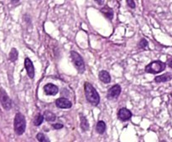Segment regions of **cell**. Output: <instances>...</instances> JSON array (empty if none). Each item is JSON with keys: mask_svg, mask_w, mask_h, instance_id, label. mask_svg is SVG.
<instances>
[{"mask_svg": "<svg viewBox=\"0 0 172 142\" xmlns=\"http://www.w3.org/2000/svg\"><path fill=\"white\" fill-rule=\"evenodd\" d=\"M53 127H54L55 130H59V129L63 128V125H62V124H55V125H53Z\"/></svg>", "mask_w": 172, "mask_h": 142, "instance_id": "cell-22", "label": "cell"}, {"mask_svg": "<svg viewBox=\"0 0 172 142\" xmlns=\"http://www.w3.org/2000/svg\"><path fill=\"white\" fill-rule=\"evenodd\" d=\"M20 0H11V2L13 3V4H16V3H18Z\"/></svg>", "mask_w": 172, "mask_h": 142, "instance_id": "cell-25", "label": "cell"}, {"mask_svg": "<svg viewBox=\"0 0 172 142\" xmlns=\"http://www.w3.org/2000/svg\"><path fill=\"white\" fill-rule=\"evenodd\" d=\"M96 130L99 134H103L106 130V124L103 120H100L97 124V126H96Z\"/></svg>", "mask_w": 172, "mask_h": 142, "instance_id": "cell-14", "label": "cell"}, {"mask_svg": "<svg viewBox=\"0 0 172 142\" xmlns=\"http://www.w3.org/2000/svg\"><path fill=\"white\" fill-rule=\"evenodd\" d=\"M18 56H19V53H18L17 49H15V48H13L9 52V60L12 61V62H15L17 60V59H18Z\"/></svg>", "mask_w": 172, "mask_h": 142, "instance_id": "cell-16", "label": "cell"}, {"mask_svg": "<svg viewBox=\"0 0 172 142\" xmlns=\"http://www.w3.org/2000/svg\"><path fill=\"white\" fill-rule=\"evenodd\" d=\"M127 1V4L131 8V9H134L135 8V3L133 0H126Z\"/></svg>", "mask_w": 172, "mask_h": 142, "instance_id": "cell-21", "label": "cell"}, {"mask_svg": "<svg viewBox=\"0 0 172 142\" xmlns=\"http://www.w3.org/2000/svg\"><path fill=\"white\" fill-rule=\"evenodd\" d=\"M168 65H169V67H170V68H171L172 69V59L169 60V62H168Z\"/></svg>", "mask_w": 172, "mask_h": 142, "instance_id": "cell-24", "label": "cell"}, {"mask_svg": "<svg viewBox=\"0 0 172 142\" xmlns=\"http://www.w3.org/2000/svg\"><path fill=\"white\" fill-rule=\"evenodd\" d=\"M121 93V87L119 84H115L113 87L108 89V99H113L117 98L119 96V94Z\"/></svg>", "mask_w": 172, "mask_h": 142, "instance_id": "cell-6", "label": "cell"}, {"mask_svg": "<svg viewBox=\"0 0 172 142\" xmlns=\"http://www.w3.org/2000/svg\"><path fill=\"white\" fill-rule=\"evenodd\" d=\"M25 67L27 74L30 79H33L34 77V67L32 61L29 58H25Z\"/></svg>", "mask_w": 172, "mask_h": 142, "instance_id": "cell-8", "label": "cell"}, {"mask_svg": "<svg viewBox=\"0 0 172 142\" xmlns=\"http://www.w3.org/2000/svg\"><path fill=\"white\" fill-rule=\"evenodd\" d=\"M101 12L103 13L104 16H106L108 19L112 20L113 18V11L111 8H109L108 6H105L101 9Z\"/></svg>", "mask_w": 172, "mask_h": 142, "instance_id": "cell-13", "label": "cell"}, {"mask_svg": "<svg viewBox=\"0 0 172 142\" xmlns=\"http://www.w3.org/2000/svg\"><path fill=\"white\" fill-rule=\"evenodd\" d=\"M95 2L98 5H103L104 4V0H95Z\"/></svg>", "mask_w": 172, "mask_h": 142, "instance_id": "cell-23", "label": "cell"}, {"mask_svg": "<svg viewBox=\"0 0 172 142\" xmlns=\"http://www.w3.org/2000/svg\"><path fill=\"white\" fill-rule=\"evenodd\" d=\"M172 79V75L170 73L164 74L160 76H157L155 79V81L156 83H162V82H167Z\"/></svg>", "mask_w": 172, "mask_h": 142, "instance_id": "cell-12", "label": "cell"}, {"mask_svg": "<svg viewBox=\"0 0 172 142\" xmlns=\"http://www.w3.org/2000/svg\"><path fill=\"white\" fill-rule=\"evenodd\" d=\"M84 89H85V94L86 98L89 103L93 105H98L100 102V96H99L98 91L96 89L88 82H86L84 84Z\"/></svg>", "mask_w": 172, "mask_h": 142, "instance_id": "cell-1", "label": "cell"}, {"mask_svg": "<svg viewBox=\"0 0 172 142\" xmlns=\"http://www.w3.org/2000/svg\"><path fill=\"white\" fill-rule=\"evenodd\" d=\"M44 121V116L41 115H36L34 120V125L35 126H39Z\"/></svg>", "mask_w": 172, "mask_h": 142, "instance_id": "cell-18", "label": "cell"}, {"mask_svg": "<svg viewBox=\"0 0 172 142\" xmlns=\"http://www.w3.org/2000/svg\"><path fill=\"white\" fill-rule=\"evenodd\" d=\"M165 64L160 60L153 61L145 67V72L149 74H159L165 69Z\"/></svg>", "mask_w": 172, "mask_h": 142, "instance_id": "cell-3", "label": "cell"}, {"mask_svg": "<svg viewBox=\"0 0 172 142\" xmlns=\"http://www.w3.org/2000/svg\"><path fill=\"white\" fill-rule=\"evenodd\" d=\"M44 91L45 94H47V95H55L58 93L59 89L56 85H55L53 84H47L44 87Z\"/></svg>", "mask_w": 172, "mask_h": 142, "instance_id": "cell-10", "label": "cell"}, {"mask_svg": "<svg viewBox=\"0 0 172 142\" xmlns=\"http://www.w3.org/2000/svg\"><path fill=\"white\" fill-rule=\"evenodd\" d=\"M98 77L99 79L103 82V83L105 84H108L110 83V81H111V77H110V74L108 73V71H106V70H102V71H100L98 74Z\"/></svg>", "mask_w": 172, "mask_h": 142, "instance_id": "cell-11", "label": "cell"}, {"mask_svg": "<svg viewBox=\"0 0 172 142\" xmlns=\"http://www.w3.org/2000/svg\"><path fill=\"white\" fill-rule=\"evenodd\" d=\"M0 102L2 104L4 109L6 110H9L12 108V101L9 97L8 94L6 93L4 89H0Z\"/></svg>", "mask_w": 172, "mask_h": 142, "instance_id": "cell-5", "label": "cell"}, {"mask_svg": "<svg viewBox=\"0 0 172 142\" xmlns=\"http://www.w3.org/2000/svg\"><path fill=\"white\" fill-rule=\"evenodd\" d=\"M55 105L58 108L60 109H70L72 106L71 102L66 98H59L55 100Z\"/></svg>", "mask_w": 172, "mask_h": 142, "instance_id": "cell-9", "label": "cell"}, {"mask_svg": "<svg viewBox=\"0 0 172 142\" xmlns=\"http://www.w3.org/2000/svg\"><path fill=\"white\" fill-rule=\"evenodd\" d=\"M118 117L122 121H126V120H128L130 118L132 117V113H131V111H129L128 109L122 108L118 110Z\"/></svg>", "mask_w": 172, "mask_h": 142, "instance_id": "cell-7", "label": "cell"}, {"mask_svg": "<svg viewBox=\"0 0 172 142\" xmlns=\"http://www.w3.org/2000/svg\"><path fill=\"white\" fill-rule=\"evenodd\" d=\"M171 97H172V92H171Z\"/></svg>", "mask_w": 172, "mask_h": 142, "instance_id": "cell-26", "label": "cell"}, {"mask_svg": "<svg viewBox=\"0 0 172 142\" xmlns=\"http://www.w3.org/2000/svg\"><path fill=\"white\" fill-rule=\"evenodd\" d=\"M15 131L18 136H21L23 135L25 131V128H26V121H25V118L23 114L21 113H17L15 117Z\"/></svg>", "mask_w": 172, "mask_h": 142, "instance_id": "cell-2", "label": "cell"}, {"mask_svg": "<svg viewBox=\"0 0 172 142\" xmlns=\"http://www.w3.org/2000/svg\"><path fill=\"white\" fill-rule=\"evenodd\" d=\"M71 60L73 62L74 66L77 69V71L81 74L83 73L86 68H85L84 60L82 58V56L77 54L76 51H71Z\"/></svg>", "mask_w": 172, "mask_h": 142, "instance_id": "cell-4", "label": "cell"}, {"mask_svg": "<svg viewBox=\"0 0 172 142\" xmlns=\"http://www.w3.org/2000/svg\"><path fill=\"white\" fill-rule=\"evenodd\" d=\"M36 138H37V140L40 142H50L49 139L46 137L43 133H39V134H37Z\"/></svg>", "mask_w": 172, "mask_h": 142, "instance_id": "cell-19", "label": "cell"}, {"mask_svg": "<svg viewBox=\"0 0 172 142\" xmlns=\"http://www.w3.org/2000/svg\"><path fill=\"white\" fill-rule=\"evenodd\" d=\"M43 116H44V119H45L49 122H53V121L55 120V119H56L54 113L50 112V111H44Z\"/></svg>", "mask_w": 172, "mask_h": 142, "instance_id": "cell-15", "label": "cell"}, {"mask_svg": "<svg viewBox=\"0 0 172 142\" xmlns=\"http://www.w3.org/2000/svg\"><path fill=\"white\" fill-rule=\"evenodd\" d=\"M81 128L82 129V130L86 131L89 130V123L85 117H81Z\"/></svg>", "mask_w": 172, "mask_h": 142, "instance_id": "cell-17", "label": "cell"}, {"mask_svg": "<svg viewBox=\"0 0 172 142\" xmlns=\"http://www.w3.org/2000/svg\"><path fill=\"white\" fill-rule=\"evenodd\" d=\"M148 46V41L146 39H143L140 40L139 44H138V48L139 49H145Z\"/></svg>", "mask_w": 172, "mask_h": 142, "instance_id": "cell-20", "label": "cell"}]
</instances>
